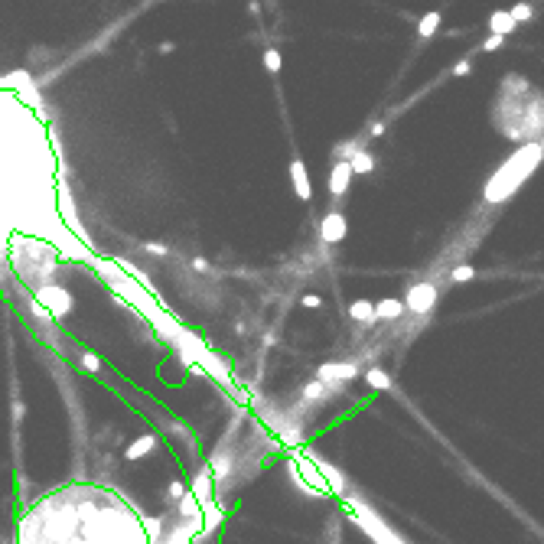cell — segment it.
Segmentation results:
<instances>
[{
  "label": "cell",
  "instance_id": "6da1fadb",
  "mask_svg": "<svg viewBox=\"0 0 544 544\" xmlns=\"http://www.w3.org/2000/svg\"><path fill=\"white\" fill-rule=\"evenodd\" d=\"M36 307H43L49 316H65L72 309V294L59 284H43L36 287Z\"/></svg>",
  "mask_w": 544,
  "mask_h": 544
},
{
  "label": "cell",
  "instance_id": "7a4b0ae2",
  "mask_svg": "<svg viewBox=\"0 0 544 544\" xmlns=\"http://www.w3.org/2000/svg\"><path fill=\"white\" fill-rule=\"evenodd\" d=\"M401 303H405V309H411V313H420V316H424V313H430V309H434V303H437V287H434V284H414V287L407 290L405 294V300H401Z\"/></svg>",
  "mask_w": 544,
  "mask_h": 544
},
{
  "label": "cell",
  "instance_id": "3957f363",
  "mask_svg": "<svg viewBox=\"0 0 544 544\" xmlns=\"http://www.w3.org/2000/svg\"><path fill=\"white\" fill-rule=\"evenodd\" d=\"M355 378V365L352 362H326L316 368V382L330 384V382H352Z\"/></svg>",
  "mask_w": 544,
  "mask_h": 544
},
{
  "label": "cell",
  "instance_id": "277c9868",
  "mask_svg": "<svg viewBox=\"0 0 544 544\" xmlns=\"http://www.w3.org/2000/svg\"><path fill=\"white\" fill-rule=\"evenodd\" d=\"M346 232H349V222H346L339 212H330L320 222V238L326 245H339L342 238H346Z\"/></svg>",
  "mask_w": 544,
  "mask_h": 544
},
{
  "label": "cell",
  "instance_id": "5b68a950",
  "mask_svg": "<svg viewBox=\"0 0 544 544\" xmlns=\"http://www.w3.org/2000/svg\"><path fill=\"white\" fill-rule=\"evenodd\" d=\"M290 182H294V192H297V199H309V173L303 167V160H290Z\"/></svg>",
  "mask_w": 544,
  "mask_h": 544
},
{
  "label": "cell",
  "instance_id": "8992f818",
  "mask_svg": "<svg viewBox=\"0 0 544 544\" xmlns=\"http://www.w3.org/2000/svg\"><path fill=\"white\" fill-rule=\"evenodd\" d=\"M349 182H352V170H349V163H336L330 173V192L332 196H342V192L349 189Z\"/></svg>",
  "mask_w": 544,
  "mask_h": 544
},
{
  "label": "cell",
  "instance_id": "52a82bcc",
  "mask_svg": "<svg viewBox=\"0 0 544 544\" xmlns=\"http://www.w3.org/2000/svg\"><path fill=\"white\" fill-rule=\"evenodd\" d=\"M401 313H405V303L395 297H384L375 303V320H398Z\"/></svg>",
  "mask_w": 544,
  "mask_h": 544
},
{
  "label": "cell",
  "instance_id": "ba28073f",
  "mask_svg": "<svg viewBox=\"0 0 544 544\" xmlns=\"http://www.w3.org/2000/svg\"><path fill=\"white\" fill-rule=\"evenodd\" d=\"M489 30H492V36L505 40V36L515 30V23H512V17H509V10H495V13H492V17H489Z\"/></svg>",
  "mask_w": 544,
  "mask_h": 544
},
{
  "label": "cell",
  "instance_id": "9c48e42d",
  "mask_svg": "<svg viewBox=\"0 0 544 544\" xmlns=\"http://www.w3.org/2000/svg\"><path fill=\"white\" fill-rule=\"evenodd\" d=\"M153 447H157V437H153V434H144V437H137L134 443H130L124 457H128V459H144Z\"/></svg>",
  "mask_w": 544,
  "mask_h": 544
},
{
  "label": "cell",
  "instance_id": "30bf717a",
  "mask_svg": "<svg viewBox=\"0 0 544 544\" xmlns=\"http://www.w3.org/2000/svg\"><path fill=\"white\" fill-rule=\"evenodd\" d=\"M349 316L355 323H375V303L372 300H355L352 307H349Z\"/></svg>",
  "mask_w": 544,
  "mask_h": 544
},
{
  "label": "cell",
  "instance_id": "8fae6325",
  "mask_svg": "<svg viewBox=\"0 0 544 544\" xmlns=\"http://www.w3.org/2000/svg\"><path fill=\"white\" fill-rule=\"evenodd\" d=\"M349 170H352V173H372V170H375V157L362 147L359 153H352V160H349Z\"/></svg>",
  "mask_w": 544,
  "mask_h": 544
},
{
  "label": "cell",
  "instance_id": "7c38bea8",
  "mask_svg": "<svg viewBox=\"0 0 544 544\" xmlns=\"http://www.w3.org/2000/svg\"><path fill=\"white\" fill-rule=\"evenodd\" d=\"M440 20H443V13H427V17H420V23H417V33H420L424 40H430V36L440 30Z\"/></svg>",
  "mask_w": 544,
  "mask_h": 544
},
{
  "label": "cell",
  "instance_id": "4fadbf2b",
  "mask_svg": "<svg viewBox=\"0 0 544 544\" xmlns=\"http://www.w3.org/2000/svg\"><path fill=\"white\" fill-rule=\"evenodd\" d=\"M336 388H330V384H323V382H309L307 388H303V398L307 401H320V398H330Z\"/></svg>",
  "mask_w": 544,
  "mask_h": 544
},
{
  "label": "cell",
  "instance_id": "5bb4252c",
  "mask_svg": "<svg viewBox=\"0 0 544 544\" xmlns=\"http://www.w3.org/2000/svg\"><path fill=\"white\" fill-rule=\"evenodd\" d=\"M365 382L372 384V388H378V391H388V388H391V378H388V372H382V368H368V372H365Z\"/></svg>",
  "mask_w": 544,
  "mask_h": 544
},
{
  "label": "cell",
  "instance_id": "9a60e30c",
  "mask_svg": "<svg viewBox=\"0 0 544 544\" xmlns=\"http://www.w3.org/2000/svg\"><path fill=\"white\" fill-rule=\"evenodd\" d=\"M473 278H476V267H470V264H459L450 271V280H453V284H466V280H473Z\"/></svg>",
  "mask_w": 544,
  "mask_h": 544
},
{
  "label": "cell",
  "instance_id": "2e32d148",
  "mask_svg": "<svg viewBox=\"0 0 544 544\" xmlns=\"http://www.w3.org/2000/svg\"><path fill=\"white\" fill-rule=\"evenodd\" d=\"M509 17H512V23H525L534 17V7L532 3H515L512 10H509Z\"/></svg>",
  "mask_w": 544,
  "mask_h": 544
},
{
  "label": "cell",
  "instance_id": "e0dca14e",
  "mask_svg": "<svg viewBox=\"0 0 544 544\" xmlns=\"http://www.w3.org/2000/svg\"><path fill=\"white\" fill-rule=\"evenodd\" d=\"M264 69H267L271 75H278L280 69H284V59H280L278 49H267V53H264Z\"/></svg>",
  "mask_w": 544,
  "mask_h": 544
},
{
  "label": "cell",
  "instance_id": "ac0fdd59",
  "mask_svg": "<svg viewBox=\"0 0 544 544\" xmlns=\"http://www.w3.org/2000/svg\"><path fill=\"white\" fill-rule=\"evenodd\" d=\"M144 251H147V255H153V257H167V255H170V248L163 245V241H147V245H144Z\"/></svg>",
  "mask_w": 544,
  "mask_h": 544
},
{
  "label": "cell",
  "instance_id": "d6986e66",
  "mask_svg": "<svg viewBox=\"0 0 544 544\" xmlns=\"http://www.w3.org/2000/svg\"><path fill=\"white\" fill-rule=\"evenodd\" d=\"M82 368H88V372H98V368H101V359H98L95 352H85V355H82Z\"/></svg>",
  "mask_w": 544,
  "mask_h": 544
},
{
  "label": "cell",
  "instance_id": "ffe728a7",
  "mask_svg": "<svg viewBox=\"0 0 544 544\" xmlns=\"http://www.w3.org/2000/svg\"><path fill=\"white\" fill-rule=\"evenodd\" d=\"M300 303H303L307 309H320L323 307V297H316V294H307V297L300 300Z\"/></svg>",
  "mask_w": 544,
  "mask_h": 544
},
{
  "label": "cell",
  "instance_id": "44dd1931",
  "mask_svg": "<svg viewBox=\"0 0 544 544\" xmlns=\"http://www.w3.org/2000/svg\"><path fill=\"white\" fill-rule=\"evenodd\" d=\"M473 72V65H470V59H459L457 65H453V75H470Z\"/></svg>",
  "mask_w": 544,
  "mask_h": 544
},
{
  "label": "cell",
  "instance_id": "7402d4cb",
  "mask_svg": "<svg viewBox=\"0 0 544 544\" xmlns=\"http://www.w3.org/2000/svg\"><path fill=\"white\" fill-rule=\"evenodd\" d=\"M502 43H505V40H499V36H489V40L482 43V49H486V53H495V49H499Z\"/></svg>",
  "mask_w": 544,
  "mask_h": 544
},
{
  "label": "cell",
  "instance_id": "603a6c76",
  "mask_svg": "<svg viewBox=\"0 0 544 544\" xmlns=\"http://www.w3.org/2000/svg\"><path fill=\"white\" fill-rule=\"evenodd\" d=\"M170 495L173 499H182V495H186V486H182V482H170Z\"/></svg>",
  "mask_w": 544,
  "mask_h": 544
},
{
  "label": "cell",
  "instance_id": "cb8c5ba5",
  "mask_svg": "<svg viewBox=\"0 0 544 544\" xmlns=\"http://www.w3.org/2000/svg\"><path fill=\"white\" fill-rule=\"evenodd\" d=\"M192 267H196V271H209V264H205L203 257H196V261H192Z\"/></svg>",
  "mask_w": 544,
  "mask_h": 544
},
{
  "label": "cell",
  "instance_id": "d4e9b609",
  "mask_svg": "<svg viewBox=\"0 0 544 544\" xmlns=\"http://www.w3.org/2000/svg\"><path fill=\"white\" fill-rule=\"evenodd\" d=\"M157 49H160V53L167 56V53H173V49H176V46H173V43H160V46H157Z\"/></svg>",
  "mask_w": 544,
  "mask_h": 544
},
{
  "label": "cell",
  "instance_id": "484cf974",
  "mask_svg": "<svg viewBox=\"0 0 544 544\" xmlns=\"http://www.w3.org/2000/svg\"><path fill=\"white\" fill-rule=\"evenodd\" d=\"M382 130H384V124H372V128H368V134H372V137H378Z\"/></svg>",
  "mask_w": 544,
  "mask_h": 544
}]
</instances>
